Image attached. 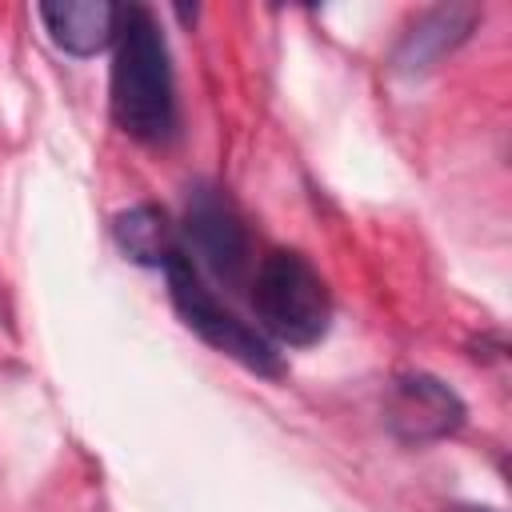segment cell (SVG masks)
<instances>
[{"instance_id":"7a4b0ae2","label":"cell","mask_w":512,"mask_h":512,"mask_svg":"<svg viewBox=\"0 0 512 512\" xmlns=\"http://www.w3.org/2000/svg\"><path fill=\"white\" fill-rule=\"evenodd\" d=\"M252 312L272 344L312 348L328 336L332 292L308 256L272 248L268 256H260L252 276Z\"/></svg>"},{"instance_id":"ba28073f","label":"cell","mask_w":512,"mask_h":512,"mask_svg":"<svg viewBox=\"0 0 512 512\" xmlns=\"http://www.w3.org/2000/svg\"><path fill=\"white\" fill-rule=\"evenodd\" d=\"M112 240L116 248L140 264V268H168L184 248H180V228L172 224L168 208L144 200V204H132L124 212L112 216Z\"/></svg>"},{"instance_id":"9c48e42d","label":"cell","mask_w":512,"mask_h":512,"mask_svg":"<svg viewBox=\"0 0 512 512\" xmlns=\"http://www.w3.org/2000/svg\"><path fill=\"white\" fill-rule=\"evenodd\" d=\"M448 512H496V508H480V504H456V508H448Z\"/></svg>"},{"instance_id":"277c9868","label":"cell","mask_w":512,"mask_h":512,"mask_svg":"<svg viewBox=\"0 0 512 512\" xmlns=\"http://www.w3.org/2000/svg\"><path fill=\"white\" fill-rule=\"evenodd\" d=\"M180 248L200 268V276H216L220 284L236 288L252 264V240L244 228L240 208L220 184H192L180 224Z\"/></svg>"},{"instance_id":"8992f818","label":"cell","mask_w":512,"mask_h":512,"mask_svg":"<svg viewBox=\"0 0 512 512\" xmlns=\"http://www.w3.org/2000/svg\"><path fill=\"white\" fill-rule=\"evenodd\" d=\"M480 20H484V8L480 4H468V0L424 8L400 32V40L392 48V72L396 76H428L440 60H448L460 44L472 40V32H476Z\"/></svg>"},{"instance_id":"3957f363","label":"cell","mask_w":512,"mask_h":512,"mask_svg":"<svg viewBox=\"0 0 512 512\" xmlns=\"http://www.w3.org/2000/svg\"><path fill=\"white\" fill-rule=\"evenodd\" d=\"M164 280H168V300H172V308L188 332H196L208 348H216L220 356L236 360L240 368H248L256 376H268V380L284 376V360H280L276 344L256 324L240 320L212 292V284L200 276V268L184 252L164 268Z\"/></svg>"},{"instance_id":"5b68a950","label":"cell","mask_w":512,"mask_h":512,"mask_svg":"<svg viewBox=\"0 0 512 512\" xmlns=\"http://www.w3.org/2000/svg\"><path fill=\"white\" fill-rule=\"evenodd\" d=\"M468 408L456 396V388H448L440 376L432 372H400L388 380L384 392V424L400 444H436L448 440L464 428Z\"/></svg>"},{"instance_id":"52a82bcc","label":"cell","mask_w":512,"mask_h":512,"mask_svg":"<svg viewBox=\"0 0 512 512\" xmlns=\"http://www.w3.org/2000/svg\"><path fill=\"white\" fill-rule=\"evenodd\" d=\"M48 40L68 56H96L116 44L124 4L112 0H48L36 8Z\"/></svg>"},{"instance_id":"6da1fadb","label":"cell","mask_w":512,"mask_h":512,"mask_svg":"<svg viewBox=\"0 0 512 512\" xmlns=\"http://www.w3.org/2000/svg\"><path fill=\"white\" fill-rule=\"evenodd\" d=\"M116 56L108 76V108L124 136L140 144H164L176 132V76L164 28L152 8L128 4L116 32Z\"/></svg>"}]
</instances>
